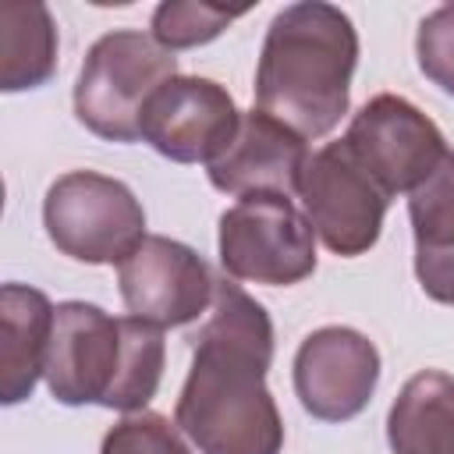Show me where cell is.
Segmentation results:
<instances>
[{
    "label": "cell",
    "instance_id": "obj_9",
    "mask_svg": "<svg viewBox=\"0 0 454 454\" xmlns=\"http://www.w3.org/2000/svg\"><path fill=\"white\" fill-rule=\"evenodd\" d=\"M344 142L365 163V170L394 195L415 192L450 153L443 131L404 96H372L348 124Z\"/></svg>",
    "mask_w": 454,
    "mask_h": 454
},
{
    "label": "cell",
    "instance_id": "obj_7",
    "mask_svg": "<svg viewBox=\"0 0 454 454\" xmlns=\"http://www.w3.org/2000/svg\"><path fill=\"white\" fill-rule=\"evenodd\" d=\"M298 199L323 245L348 259L380 241L390 206V192L365 170L344 138L309 153L298 177Z\"/></svg>",
    "mask_w": 454,
    "mask_h": 454
},
{
    "label": "cell",
    "instance_id": "obj_8",
    "mask_svg": "<svg viewBox=\"0 0 454 454\" xmlns=\"http://www.w3.org/2000/svg\"><path fill=\"white\" fill-rule=\"evenodd\" d=\"M117 287L131 316L167 330L209 312L216 277L209 262L184 241L145 234L117 262Z\"/></svg>",
    "mask_w": 454,
    "mask_h": 454
},
{
    "label": "cell",
    "instance_id": "obj_4",
    "mask_svg": "<svg viewBox=\"0 0 454 454\" xmlns=\"http://www.w3.org/2000/svg\"><path fill=\"white\" fill-rule=\"evenodd\" d=\"M177 78V57L153 35L117 28L99 35L74 82V117L106 142L142 138V110L160 85Z\"/></svg>",
    "mask_w": 454,
    "mask_h": 454
},
{
    "label": "cell",
    "instance_id": "obj_19",
    "mask_svg": "<svg viewBox=\"0 0 454 454\" xmlns=\"http://www.w3.org/2000/svg\"><path fill=\"white\" fill-rule=\"evenodd\" d=\"M415 57L422 74L436 89L454 96V4H443L422 18L415 35Z\"/></svg>",
    "mask_w": 454,
    "mask_h": 454
},
{
    "label": "cell",
    "instance_id": "obj_1",
    "mask_svg": "<svg viewBox=\"0 0 454 454\" xmlns=\"http://www.w3.org/2000/svg\"><path fill=\"white\" fill-rule=\"evenodd\" d=\"M273 319L234 280H216L213 305L192 337L174 422L199 454H280L284 419L266 387Z\"/></svg>",
    "mask_w": 454,
    "mask_h": 454
},
{
    "label": "cell",
    "instance_id": "obj_2",
    "mask_svg": "<svg viewBox=\"0 0 454 454\" xmlns=\"http://www.w3.org/2000/svg\"><path fill=\"white\" fill-rule=\"evenodd\" d=\"M358 64L355 21L323 0H301L273 14L255 64V110L301 138L330 135L351 103Z\"/></svg>",
    "mask_w": 454,
    "mask_h": 454
},
{
    "label": "cell",
    "instance_id": "obj_13",
    "mask_svg": "<svg viewBox=\"0 0 454 454\" xmlns=\"http://www.w3.org/2000/svg\"><path fill=\"white\" fill-rule=\"evenodd\" d=\"M53 305L39 287H0V401L21 404L32 397L46 372V351L53 333Z\"/></svg>",
    "mask_w": 454,
    "mask_h": 454
},
{
    "label": "cell",
    "instance_id": "obj_3",
    "mask_svg": "<svg viewBox=\"0 0 454 454\" xmlns=\"http://www.w3.org/2000/svg\"><path fill=\"white\" fill-rule=\"evenodd\" d=\"M163 330L138 319H114L92 301H60L46 351V387L53 401L103 404L110 411H145L163 380Z\"/></svg>",
    "mask_w": 454,
    "mask_h": 454
},
{
    "label": "cell",
    "instance_id": "obj_5",
    "mask_svg": "<svg viewBox=\"0 0 454 454\" xmlns=\"http://www.w3.org/2000/svg\"><path fill=\"white\" fill-rule=\"evenodd\" d=\"M43 227L67 259L110 266L145 238V209L124 181L96 170H71L50 184Z\"/></svg>",
    "mask_w": 454,
    "mask_h": 454
},
{
    "label": "cell",
    "instance_id": "obj_15",
    "mask_svg": "<svg viewBox=\"0 0 454 454\" xmlns=\"http://www.w3.org/2000/svg\"><path fill=\"white\" fill-rule=\"evenodd\" d=\"M387 443L394 454H454V376L415 372L390 404Z\"/></svg>",
    "mask_w": 454,
    "mask_h": 454
},
{
    "label": "cell",
    "instance_id": "obj_17",
    "mask_svg": "<svg viewBox=\"0 0 454 454\" xmlns=\"http://www.w3.org/2000/svg\"><path fill=\"white\" fill-rule=\"evenodd\" d=\"M245 11H223L213 4H195V0H167L153 11V39L163 50H192L202 43H213L231 21H238Z\"/></svg>",
    "mask_w": 454,
    "mask_h": 454
},
{
    "label": "cell",
    "instance_id": "obj_6",
    "mask_svg": "<svg viewBox=\"0 0 454 454\" xmlns=\"http://www.w3.org/2000/svg\"><path fill=\"white\" fill-rule=\"evenodd\" d=\"M220 266L234 280L287 287L316 273V231L291 195H245L220 213Z\"/></svg>",
    "mask_w": 454,
    "mask_h": 454
},
{
    "label": "cell",
    "instance_id": "obj_11",
    "mask_svg": "<svg viewBox=\"0 0 454 454\" xmlns=\"http://www.w3.org/2000/svg\"><path fill=\"white\" fill-rule=\"evenodd\" d=\"M241 124L231 92L213 78L177 74L142 110V142L174 163L216 160Z\"/></svg>",
    "mask_w": 454,
    "mask_h": 454
},
{
    "label": "cell",
    "instance_id": "obj_18",
    "mask_svg": "<svg viewBox=\"0 0 454 454\" xmlns=\"http://www.w3.org/2000/svg\"><path fill=\"white\" fill-rule=\"evenodd\" d=\"M99 454H192V447L184 443L177 422L167 415L135 411L106 429Z\"/></svg>",
    "mask_w": 454,
    "mask_h": 454
},
{
    "label": "cell",
    "instance_id": "obj_10",
    "mask_svg": "<svg viewBox=\"0 0 454 454\" xmlns=\"http://www.w3.org/2000/svg\"><path fill=\"white\" fill-rule=\"evenodd\" d=\"M380 383L376 344L351 326L312 330L294 355V394L319 422H348L362 415Z\"/></svg>",
    "mask_w": 454,
    "mask_h": 454
},
{
    "label": "cell",
    "instance_id": "obj_14",
    "mask_svg": "<svg viewBox=\"0 0 454 454\" xmlns=\"http://www.w3.org/2000/svg\"><path fill=\"white\" fill-rule=\"evenodd\" d=\"M408 220L422 291L440 305H454V153H447L440 167L408 192Z\"/></svg>",
    "mask_w": 454,
    "mask_h": 454
},
{
    "label": "cell",
    "instance_id": "obj_12",
    "mask_svg": "<svg viewBox=\"0 0 454 454\" xmlns=\"http://www.w3.org/2000/svg\"><path fill=\"white\" fill-rule=\"evenodd\" d=\"M305 160H309L305 138L287 124H280L277 117L252 106L248 114H241V124L227 142V149L206 163V174L216 192L238 199L259 192L294 195Z\"/></svg>",
    "mask_w": 454,
    "mask_h": 454
},
{
    "label": "cell",
    "instance_id": "obj_16",
    "mask_svg": "<svg viewBox=\"0 0 454 454\" xmlns=\"http://www.w3.org/2000/svg\"><path fill=\"white\" fill-rule=\"evenodd\" d=\"M57 21L46 4L0 7V89H39L57 74Z\"/></svg>",
    "mask_w": 454,
    "mask_h": 454
}]
</instances>
